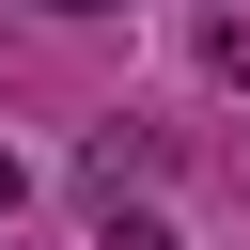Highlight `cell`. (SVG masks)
Listing matches in <instances>:
<instances>
[{
  "instance_id": "obj_3",
  "label": "cell",
  "mask_w": 250,
  "mask_h": 250,
  "mask_svg": "<svg viewBox=\"0 0 250 250\" xmlns=\"http://www.w3.org/2000/svg\"><path fill=\"white\" fill-rule=\"evenodd\" d=\"M203 62H219V78H250V16H203Z\"/></svg>"
},
{
  "instance_id": "obj_5",
  "label": "cell",
  "mask_w": 250,
  "mask_h": 250,
  "mask_svg": "<svg viewBox=\"0 0 250 250\" xmlns=\"http://www.w3.org/2000/svg\"><path fill=\"white\" fill-rule=\"evenodd\" d=\"M31 16H125V0H31Z\"/></svg>"
},
{
  "instance_id": "obj_1",
  "label": "cell",
  "mask_w": 250,
  "mask_h": 250,
  "mask_svg": "<svg viewBox=\"0 0 250 250\" xmlns=\"http://www.w3.org/2000/svg\"><path fill=\"white\" fill-rule=\"evenodd\" d=\"M141 172H156V125H94L78 141V188H141Z\"/></svg>"
},
{
  "instance_id": "obj_2",
  "label": "cell",
  "mask_w": 250,
  "mask_h": 250,
  "mask_svg": "<svg viewBox=\"0 0 250 250\" xmlns=\"http://www.w3.org/2000/svg\"><path fill=\"white\" fill-rule=\"evenodd\" d=\"M94 250H172V219H156L141 188H94Z\"/></svg>"
},
{
  "instance_id": "obj_4",
  "label": "cell",
  "mask_w": 250,
  "mask_h": 250,
  "mask_svg": "<svg viewBox=\"0 0 250 250\" xmlns=\"http://www.w3.org/2000/svg\"><path fill=\"white\" fill-rule=\"evenodd\" d=\"M16 203H31V156H16V141H0V219H16Z\"/></svg>"
}]
</instances>
